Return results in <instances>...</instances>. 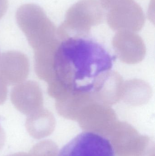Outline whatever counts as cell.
Wrapping results in <instances>:
<instances>
[{"label":"cell","instance_id":"obj_10","mask_svg":"<svg viewBox=\"0 0 155 156\" xmlns=\"http://www.w3.org/2000/svg\"><path fill=\"white\" fill-rule=\"evenodd\" d=\"M0 55H1V54H0Z\"/></svg>","mask_w":155,"mask_h":156},{"label":"cell","instance_id":"obj_4","mask_svg":"<svg viewBox=\"0 0 155 156\" xmlns=\"http://www.w3.org/2000/svg\"><path fill=\"white\" fill-rule=\"evenodd\" d=\"M11 100L18 111L27 115L42 109L43 106L42 89L33 81L16 84L11 91Z\"/></svg>","mask_w":155,"mask_h":156},{"label":"cell","instance_id":"obj_5","mask_svg":"<svg viewBox=\"0 0 155 156\" xmlns=\"http://www.w3.org/2000/svg\"><path fill=\"white\" fill-rule=\"evenodd\" d=\"M29 59L25 54L9 51L0 55V78L7 85L25 81L29 75Z\"/></svg>","mask_w":155,"mask_h":156},{"label":"cell","instance_id":"obj_7","mask_svg":"<svg viewBox=\"0 0 155 156\" xmlns=\"http://www.w3.org/2000/svg\"><path fill=\"white\" fill-rule=\"evenodd\" d=\"M7 85L0 78V105L3 104L7 98Z\"/></svg>","mask_w":155,"mask_h":156},{"label":"cell","instance_id":"obj_1","mask_svg":"<svg viewBox=\"0 0 155 156\" xmlns=\"http://www.w3.org/2000/svg\"><path fill=\"white\" fill-rule=\"evenodd\" d=\"M115 57L92 37H69L58 44L54 55L52 77L48 93L58 98L64 91L90 93L103 87Z\"/></svg>","mask_w":155,"mask_h":156},{"label":"cell","instance_id":"obj_2","mask_svg":"<svg viewBox=\"0 0 155 156\" xmlns=\"http://www.w3.org/2000/svg\"><path fill=\"white\" fill-rule=\"evenodd\" d=\"M16 18L34 51L56 43L52 25L40 6L32 4L24 5L17 10Z\"/></svg>","mask_w":155,"mask_h":156},{"label":"cell","instance_id":"obj_9","mask_svg":"<svg viewBox=\"0 0 155 156\" xmlns=\"http://www.w3.org/2000/svg\"><path fill=\"white\" fill-rule=\"evenodd\" d=\"M6 156H32V155L30 153L29 154H27L25 153H22V152H21V153H15L13 154H11L9 155Z\"/></svg>","mask_w":155,"mask_h":156},{"label":"cell","instance_id":"obj_6","mask_svg":"<svg viewBox=\"0 0 155 156\" xmlns=\"http://www.w3.org/2000/svg\"><path fill=\"white\" fill-rule=\"evenodd\" d=\"M54 125V119L51 112L42 109L28 115L25 127L32 138L40 139L51 134Z\"/></svg>","mask_w":155,"mask_h":156},{"label":"cell","instance_id":"obj_8","mask_svg":"<svg viewBox=\"0 0 155 156\" xmlns=\"http://www.w3.org/2000/svg\"><path fill=\"white\" fill-rule=\"evenodd\" d=\"M5 135L3 129L0 125V150L2 149L4 145L5 142Z\"/></svg>","mask_w":155,"mask_h":156},{"label":"cell","instance_id":"obj_3","mask_svg":"<svg viewBox=\"0 0 155 156\" xmlns=\"http://www.w3.org/2000/svg\"><path fill=\"white\" fill-rule=\"evenodd\" d=\"M57 156H116L110 141L100 134L84 132L59 151Z\"/></svg>","mask_w":155,"mask_h":156}]
</instances>
